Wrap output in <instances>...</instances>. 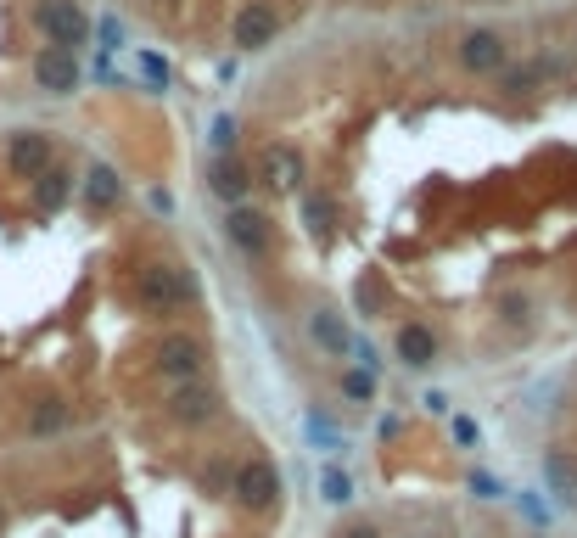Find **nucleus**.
<instances>
[{
  "label": "nucleus",
  "mask_w": 577,
  "mask_h": 538,
  "mask_svg": "<svg viewBox=\"0 0 577 538\" xmlns=\"http://www.w3.org/2000/svg\"><path fill=\"white\" fill-rule=\"evenodd\" d=\"M135 303L146 314H180L197 303V275L185 264H146L135 275Z\"/></svg>",
  "instance_id": "1"
},
{
  "label": "nucleus",
  "mask_w": 577,
  "mask_h": 538,
  "mask_svg": "<svg viewBox=\"0 0 577 538\" xmlns=\"http://www.w3.org/2000/svg\"><path fill=\"white\" fill-rule=\"evenodd\" d=\"M230 499H236L241 510H253V516L281 505V471H275V460H269V454H247V460L230 471Z\"/></svg>",
  "instance_id": "2"
},
{
  "label": "nucleus",
  "mask_w": 577,
  "mask_h": 538,
  "mask_svg": "<svg viewBox=\"0 0 577 538\" xmlns=\"http://www.w3.org/2000/svg\"><path fill=\"white\" fill-rule=\"evenodd\" d=\"M208 342L202 337H191V331H163V342H157V354H152V365H157V376L163 382H197V376H208Z\"/></svg>",
  "instance_id": "3"
},
{
  "label": "nucleus",
  "mask_w": 577,
  "mask_h": 538,
  "mask_svg": "<svg viewBox=\"0 0 577 538\" xmlns=\"http://www.w3.org/2000/svg\"><path fill=\"white\" fill-rule=\"evenodd\" d=\"M163 415H169L174 426H213L219 415H225V393H219L208 376H197V382H174L169 398H163Z\"/></svg>",
  "instance_id": "4"
},
{
  "label": "nucleus",
  "mask_w": 577,
  "mask_h": 538,
  "mask_svg": "<svg viewBox=\"0 0 577 538\" xmlns=\"http://www.w3.org/2000/svg\"><path fill=\"white\" fill-rule=\"evenodd\" d=\"M29 23L51 45H62V51H79V45L90 40V12L79 6V0H34Z\"/></svg>",
  "instance_id": "5"
},
{
  "label": "nucleus",
  "mask_w": 577,
  "mask_h": 538,
  "mask_svg": "<svg viewBox=\"0 0 577 538\" xmlns=\"http://www.w3.org/2000/svg\"><path fill=\"white\" fill-rule=\"evenodd\" d=\"M225 241L236 247L241 258H269V253H275V225H269L264 208L236 202V208L225 213Z\"/></svg>",
  "instance_id": "6"
},
{
  "label": "nucleus",
  "mask_w": 577,
  "mask_h": 538,
  "mask_svg": "<svg viewBox=\"0 0 577 538\" xmlns=\"http://www.w3.org/2000/svg\"><path fill=\"white\" fill-rule=\"evenodd\" d=\"M51 163H57V146H51L45 129H12L6 135V169H12V180H34Z\"/></svg>",
  "instance_id": "7"
},
{
  "label": "nucleus",
  "mask_w": 577,
  "mask_h": 538,
  "mask_svg": "<svg viewBox=\"0 0 577 538\" xmlns=\"http://www.w3.org/2000/svg\"><path fill=\"white\" fill-rule=\"evenodd\" d=\"M34 90L40 96H73L79 90V51H62V45L34 51Z\"/></svg>",
  "instance_id": "8"
},
{
  "label": "nucleus",
  "mask_w": 577,
  "mask_h": 538,
  "mask_svg": "<svg viewBox=\"0 0 577 538\" xmlns=\"http://www.w3.org/2000/svg\"><path fill=\"white\" fill-rule=\"evenodd\" d=\"M275 34H281V12H275L269 0H253V6H241V12H236L230 45H236V51H264Z\"/></svg>",
  "instance_id": "9"
},
{
  "label": "nucleus",
  "mask_w": 577,
  "mask_h": 538,
  "mask_svg": "<svg viewBox=\"0 0 577 538\" xmlns=\"http://www.w3.org/2000/svg\"><path fill=\"white\" fill-rule=\"evenodd\" d=\"M208 191H213L219 202H230V208H236V202H247V197H253V163H247V157H236V152L213 157V163H208Z\"/></svg>",
  "instance_id": "10"
},
{
  "label": "nucleus",
  "mask_w": 577,
  "mask_h": 538,
  "mask_svg": "<svg viewBox=\"0 0 577 538\" xmlns=\"http://www.w3.org/2000/svg\"><path fill=\"white\" fill-rule=\"evenodd\" d=\"M258 180H264L269 191H297V185H303V152L286 141H269L264 152H258Z\"/></svg>",
  "instance_id": "11"
},
{
  "label": "nucleus",
  "mask_w": 577,
  "mask_h": 538,
  "mask_svg": "<svg viewBox=\"0 0 577 538\" xmlns=\"http://www.w3.org/2000/svg\"><path fill=\"white\" fill-rule=\"evenodd\" d=\"M510 62V40L499 29H471L460 40V68H471V73H499Z\"/></svg>",
  "instance_id": "12"
},
{
  "label": "nucleus",
  "mask_w": 577,
  "mask_h": 538,
  "mask_svg": "<svg viewBox=\"0 0 577 538\" xmlns=\"http://www.w3.org/2000/svg\"><path fill=\"white\" fill-rule=\"evenodd\" d=\"M309 342L320 348L325 359H348L353 354V331L342 326V314L325 309V303H320V309H309Z\"/></svg>",
  "instance_id": "13"
},
{
  "label": "nucleus",
  "mask_w": 577,
  "mask_h": 538,
  "mask_svg": "<svg viewBox=\"0 0 577 538\" xmlns=\"http://www.w3.org/2000/svg\"><path fill=\"white\" fill-rule=\"evenodd\" d=\"M79 197H85L90 213H113L124 202V180H118L113 163H90V174L79 180Z\"/></svg>",
  "instance_id": "14"
},
{
  "label": "nucleus",
  "mask_w": 577,
  "mask_h": 538,
  "mask_svg": "<svg viewBox=\"0 0 577 538\" xmlns=\"http://www.w3.org/2000/svg\"><path fill=\"white\" fill-rule=\"evenodd\" d=\"M34 208L40 213H57V208H68L73 202V191H79V180H73V169L68 163H51L45 174H34Z\"/></svg>",
  "instance_id": "15"
},
{
  "label": "nucleus",
  "mask_w": 577,
  "mask_h": 538,
  "mask_svg": "<svg viewBox=\"0 0 577 538\" xmlns=\"http://www.w3.org/2000/svg\"><path fill=\"white\" fill-rule=\"evenodd\" d=\"M398 359H404L409 370H426L437 359V337L432 326H421V320H404L398 326Z\"/></svg>",
  "instance_id": "16"
},
{
  "label": "nucleus",
  "mask_w": 577,
  "mask_h": 538,
  "mask_svg": "<svg viewBox=\"0 0 577 538\" xmlns=\"http://www.w3.org/2000/svg\"><path fill=\"white\" fill-rule=\"evenodd\" d=\"M73 426V404H62V398H40L29 410V438H62Z\"/></svg>",
  "instance_id": "17"
},
{
  "label": "nucleus",
  "mask_w": 577,
  "mask_h": 538,
  "mask_svg": "<svg viewBox=\"0 0 577 538\" xmlns=\"http://www.w3.org/2000/svg\"><path fill=\"white\" fill-rule=\"evenodd\" d=\"M303 225H309V236H331L337 230V202L325 197V191H303Z\"/></svg>",
  "instance_id": "18"
},
{
  "label": "nucleus",
  "mask_w": 577,
  "mask_h": 538,
  "mask_svg": "<svg viewBox=\"0 0 577 538\" xmlns=\"http://www.w3.org/2000/svg\"><path fill=\"white\" fill-rule=\"evenodd\" d=\"M544 477H549V488H555V494H577V454L549 449V454H544Z\"/></svg>",
  "instance_id": "19"
},
{
  "label": "nucleus",
  "mask_w": 577,
  "mask_h": 538,
  "mask_svg": "<svg viewBox=\"0 0 577 538\" xmlns=\"http://www.w3.org/2000/svg\"><path fill=\"white\" fill-rule=\"evenodd\" d=\"M549 73V62H521V68H499V90H505V96H527V90H538V79H544Z\"/></svg>",
  "instance_id": "20"
},
{
  "label": "nucleus",
  "mask_w": 577,
  "mask_h": 538,
  "mask_svg": "<svg viewBox=\"0 0 577 538\" xmlns=\"http://www.w3.org/2000/svg\"><path fill=\"white\" fill-rule=\"evenodd\" d=\"M320 499L325 505H353V477L342 466H325L320 471Z\"/></svg>",
  "instance_id": "21"
},
{
  "label": "nucleus",
  "mask_w": 577,
  "mask_h": 538,
  "mask_svg": "<svg viewBox=\"0 0 577 538\" xmlns=\"http://www.w3.org/2000/svg\"><path fill=\"white\" fill-rule=\"evenodd\" d=\"M342 393H348L353 404H365V398L376 393V376H370V370H342Z\"/></svg>",
  "instance_id": "22"
},
{
  "label": "nucleus",
  "mask_w": 577,
  "mask_h": 538,
  "mask_svg": "<svg viewBox=\"0 0 577 538\" xmlns=\"http://www.w3.org/2000/svg\"><path fill=\"white\" fill-rule=\"evenodd\" d=\"M208 141H213V157L236 152V118H225V113H219V118H213V135H208Z\"/></svg>",
  "instance_id": "23"
},
{
  "label": "nucleus",
  "mask_w": 577,
  "mask_h": 538,
  "mask_svg": "<svg viewBox=\"0 0 577 538\" xmlns=\"http://www.w3.org/2000/svg\"><path fill=\"white\" fill-rule=\"evenodd\" d=\"M230 471L236 466H208L202 471V488H208V494H230Z\"/></svg>",
  "instance_id": "24"
},
{
  "label": "nucleus",
  "mask_w": 577,
  "mask_h": 538,
  "mask_svg": "<svg viewBox=\"0 0 577 538\" xmlns=\"http://www.w3.org/2000/svg\"><path fill=\"white\" fill-rule=\"evenodd\" d=\"M499 309H505V326H521V320L533 314V303H527V298H516V292H510V298L499 303Z\"/></svg>",
  "instance_id": "25"
},
{
  "label": "nucleus",
  "mask_w": 577,
  "mask_h": 538,
  "mask_svg": "<svg viewBox=\"0 0 577 538\" xmlns=\"http://www.w3.org/2000/svg\"><path fill=\"white\" fill-rule=\"evenodd\" d=\"M359 303H365V309H376V303H381V286L365 281V286H359Z\"/></svg>",
  "instance_id": "26"
},
{
  "label": "nucleus",
  "mask_w": 577,
  "mask_h": 538,
  "mask_svg": "<svg viewBox=\"0 0 577 538\" xmlns=\"http://www.w3.org/2000/svg\"><path fill=\"white\" fill-rule=\"evenodd\" d=\"M342 538H381V533H376V527H370V522H359V527H348V533H342Z\"/></svg>",
  "instance_id": "27"
},
{
  "label": "nucleus",
  "mask_w": 577,
  "mask_h": 538,
  "mask_svg": "<svg viewBox=\"0 0 577 538\" xmlns=\"http://www.w3.org/2000/svg\"><path fill=\"white\" fill-rule=\"evenodd\" d=\"M0 533H6V505H0Z\"/></svg>",
  "instance_id": "28"
}]
</instances>
